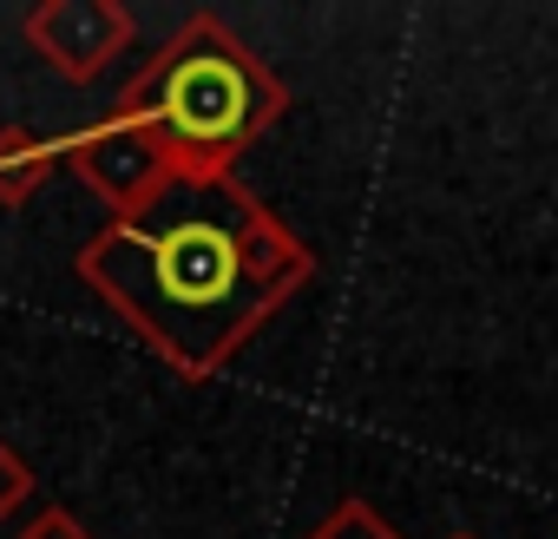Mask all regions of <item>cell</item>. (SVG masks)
<instances>
[{
  "mask_svg": "<svg viewBox=\"0 0 558 539\" xmlns=\"http://www.w3.org/2000/svg\"><path fill=\"white\" fill-rule=\"evenodd\" d=\"M80 284L178 369V382L223 375L310 277L316 250L250 184L223 178L165 224H106L73 256Z\"/></svg>",
  "mask_w": 558,
  "mask_h": 539,
  "instance_id": "cell-1",
  "label": "cell"
},
{
  "mask_svg": "<svg viewBox=\"0 0 558 539\" xmlns=\"http://www.w3.org/2000/svg\"><path fill=\"white\" fill-rule=\"evenodd\" d=\"M145 145L165 158L171 184L210 191L236 171V158L290 112V86L230 21L191 14L119 93L112 106Z\"/></svg>",
  "mask_w": 558,
  "mask_h": 539,
  "instance_id": "cell-2",
  "label": "cell"
},
{
  "mask_svg": "<svg viewBox=\"0 0 558 539\" xmlns=\"http://www.w3.org/2000/svg\"><path fill=\"white\" fill-rule=\"evenodd\" d=\"M60 165L112 211V224H145V217L165 204V191H178L171 171H165V158H158V152L145 145V132L125 125L119 112H99L93 125L66 132V139H60Z\"/></svg>",
  "mask_w": 558,
  "mask_h": 539,
  "instance_id": "cell-3",
  "label": "cell"
},
{
  "mask_svg": "<svg viewBox=\"0 0 558 539\" xmlns=\"http://www.w3.org/2000/svg\"><path fill=\"white\" fill-rule=\"evenodd\" d=\"M21 34L66 86H93L112 73L119 53H132L138 21L119 0H40V8H27Z\"/></svg>",
  "mask_w": 558,
  "mask_h": 539,
  "instance_id": "cell-4",
  "label": "cell"
},
{
  "mask_svg": "<svg viewBox=\"0 0 558 539\" xmlns=\"http://www.w3.org/2000/svg\"><path fill=\"white\" fill-rule=\"evenodd\" d=\"M53 171H60V139H40L21 119L0 125V204H8V211L14 204H34Z\"/></svg>",
  "mask_w": 558,
  "mask_h": 539,
  "instance_id": "cell-5",
  "label": "cell"
},
{
  "mask_svg": "<svg viewBox=\"0 0 558 539\" xmlns=\"http://www.w3.org/2000/svg\"><path fill=\"white\" fill-rule=\"evenodd\" d=\"M303 539H401V526L375 506V500H362V493H342Z\"/></svg>",
  "mask_w": 558,
  "mask_h": 539,
  "instance_id": "cell-6",
  "label": "cell"
},
{
  "mask_svg": "<svg viewBox=\"0 0 558 539\" xmlns=\"http://www.w3.org/2000/svg\"><path fill=\"white\" fill-rule=\"evenodd\" d=\"M34 480H40V474L27 467V454H21L8 434H0V526H8V519L34 500Z\"/></svg>",
  "mask_w": 558,
  "mask_h": 539,
  "instance_id": "cell-7",
  "label": "cell"
},
{
  "mask_svg": "<svg viewBox=\"0 0 558 539\" xmlns=\"http://www.w3.org/2000/svg\"><path fill=\"white\" fill-rule=\"evenodd\" d=\"M21 539H93V526H86L73 506H40V513L21 526Z\"/></svg>",
  "mask_w": 558,
  "mask_h": 539,
  "instance_id": "cell-8",
  "label": "cell"
},
{
  "mask_svg": "<svg viewBox=\"0 0 558 539\" xmlns=\"http://www.w3.org/2000/svg\"><path fill=\"white\" fill-rule=\"evenodd\" d=\"M447 539H480V532H447Z\"/></svg>",
  "mask_w": 558,
  "mask_h": 539,
  "instance_id": "cell-9",
  "label": "cell"
}]
</instances>
